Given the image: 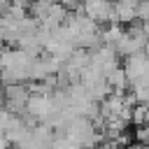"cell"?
Returning a JSON list of instances; mask_svg holds the SVG:
<instances>
[{"instance_id":"cell-1","label":"cell","mask_w":149,"mask_h":149,"mask_svg":"<svg viewBox=\"0 0 149 149\" xmlns=\"http://www.w3.org/2000/svg\"><path fill=\"white\" fill-rule=\"evenodd\" d=\"M147 42H149V35L144 33L142 23H140V26H128L126 33L121 35V40L114 44V49H116L119 56L126 58V56H133V54L144 51V49H147Z\"/></svg>"},{"instance_id":"cell-2","label":"cell","mask_w":149,"mask_h":149,"mask_svg":"<svg viewBox=\"0 0 149 149\" xmlns=\"http://www.w3.org/2000/svg\"><path fill=\"white\" fill-rule=\"evenodd\" d=\"M30 95H33V88L26 81L23 84H9V86H5V107L16 112V114H26Z\"/></svg>"},{"instance_id":"cell-3","label":"cell","mask_w":149,"mask_h":149,"mask_svg":"<svg viewBox=\"0 0 149 149\" xmlns=\"http://www.w3.org/2000/svg\"><path fill=\"white\" fill-rule=\"evenodd\" d=\"M123 70H126L130 84H135L140 79H147L149 77V54L147 51H140V54L126 56L123 58Z\"/></svg>"},{"instance_id":"cell-4","label":"cell","mask_w":149,"mask_h":149,"mask_svg":"<svg viewBox=\"0 0 149 149\" xmlns=\"http://www.w3.org/2000/svg\"><path fill=\"white\" fill-rule=\"evenodd\" d=\"M81 12L88 14L98 23H112V19H114V0H84Z\"/></svg>"},{"instance_id":"cell-5","label":"cell","mask_w":149,"mask_h":149,"mask_svg":"<svg viewBox=\"0 0 149 149\" xmlns=\"http://www.w3.org/2000/svg\"><path fill=\"white\" fill-rule=\"evenodd\" d=\"M137 5L140 0H114V19L112 23H133L137 21Z\"/></svg>"},{"instance_id":"cell-6","label":"cell","mask_w":149,"mask_h":149,"mask_svg":"<svg viewBox=\"0 0 149 149\" xmlns=\"http://www.w3.org/2000/svg\"><path fill=\"white\" fill-rule=\"evenodd\" d=\"M107 81H109L112 91H116V93H126V88L130 86V79H128V74H126L123 65H119V68L109 70V72H107Z\"/></svg>"},{"instance_id":"cell-7","label":"cell","mask_w":149,"mask_h":149,"mask_svg":"<svg viewBox=\"0 0 149 149\" xmlns=\"http://www.w3.org/2000/svg\"><path fill=\"white\" fill-rule=\"evenodd\" d=\"M126 33V28L121 26V23H112L109 28H105L102 30V44H109V47H114L119 40H121V35Z\"/></svg>"},{"instance_id":"cell-8","label":"cell","mask_w":149,"mask_h":149,"mask_svg":"<svg viewBox=\"0 0 149 149\" xmlns=\"http://www.w3.org/2000/svg\"><path fill=\"white\" fill-rule=\"evenodd\" d=\"M149 19V0H142L140 5H137V21L142 23V21H147Z\"/></svg>"},{"instance_id":"cell-9","label":"cell","mask_w":149,"mask_h":149,"mask_svg":"<svg viewBox=\"0 0 149 149\" xmlns=\"http://www.w3.org/2000/svg\"><path fill=\"white\" fill-rule=\"evenodd\" d=\"M121 149H147V144H142V142H137V140H133L130 144H126V147H121Z\"/></svg>"}]
</instances>
